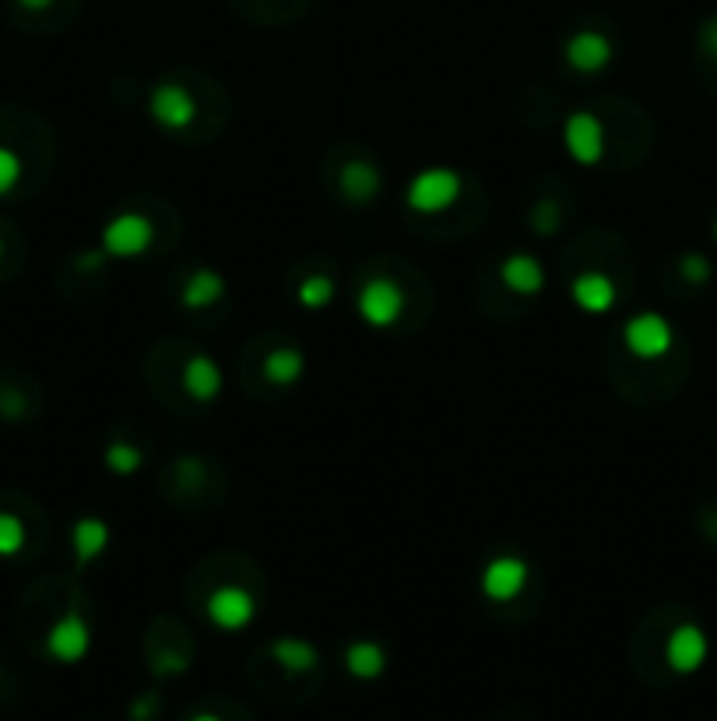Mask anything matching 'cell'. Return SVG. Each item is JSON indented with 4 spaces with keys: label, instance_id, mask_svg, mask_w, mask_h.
Here are the masks:
<instances>
[{
    "label": "cell",
    "instance_id": "cell-1",
    "mask_svg": "<svg viewBox=\"0 0 717 721\" xmlns=\"http://www.w3.org/2000/svg\"><path fill=\"white\" fill-rule=\"evenodd\" d=\"M461 198V177L454 169H425L409 183V204L415 212H443Z\"/></svg>",
    "mask_w": 717,
    "mask_h": 721
},
{
    "label": "cell",
    "instance_id": "cell-2",
    "mask_svg": "<svg viewBox=\"0 0 717 721\" xmlns=\"http://www.w3.org/2000/svg\"><path fill=\"white\" fill-rule=\"evenodd\" d=\"M623 338L636 359H657L672 349V325L662 314H636L626 325Z\"/></svg>",
    "mask_w": 717,
    "mask_h": 721
},
{
    "label": "cell",
    "instance_id": "cell-3",
    "mask_svg": "<svg viewBox=\"0 0 717 721\" xmlns=\"http://www.w3.org/2000/svg\"><path fill=\"white\" fill-rule=\"evenodd\" d=\"M401 310H404V296H401V289L394 286L391 278L366 282V289L359 293V314H362L366 325L391 328L394 320L401 317Z\"/></svg>",
    "mask_w": 717,
    "mask_h": 721
},
{
    "label": "cell",
    "instance_id": "cell-4",
    "mask_svg": "<svg viewBox=\"0 0 717 721\" xmlns=\"http://www.w3.org/2000/svg\"><path fill=\"white\" fill-rule=\"evenodd\" d=\"M707 655H710V640H707V634H704L696 623L675 626L672 637H668V644H665L668 666L679 672V676H689V672H696V669H704Z\"/></svg>",
    "mask_w": 717,
    "mask_h": 721
},
{
    "label": "cell",
    "instance_id": "cell-5",
    "mask_svg": "<svg viewBox=\"0 0 717 721\" xmlns=\"http://www.w3.org/2000/svg\"><path fill=\"white\" fill-rule=\"evenodd\" d=\"M88 648H92V630L77 613H67L64 619H56L53 630L46 634V651L56 661H64V666L82 661L88 655Z\"/></svg>",
    "mask_w": 717,
    "mask_h": 721
},
{
    "label": "cell",
    "instance_id": "cell-6",
    "mask_svg": "<svg viewBox=\"0 0 717 721\" xmlns=\"http://www.w3.org/2000/svg\"><path fill=\"white\" fill-rule=\"evenodd\" d=\"M528 584V566L517 556H499L482 571V595L493 602H510L525 592Z\"/></svg>",
    "mask_w": 717,
    "mask_h": 721
},
{
    "label": "cell",
    "instance_id": "cell-7",
    "mask_svg": "<svg viewBox=\"0 0 717 721\" xmlns=\"http://www.w3.org/2000/svg\"><path fill=\"white\" fill-rule=\"evenodd\" d=\"M208 616L222 630H243V626L254 619V598H250L243 587H219L215 595L208 598Z\"/></svg>",
    "mask_w": 717,
    "mask_h": 721
},
{
    "label": "cell",
    "instance_id": "cell-8",
    "mask_svg": "<svg viewBox=\"0 0 717 721\" xmlns=\"http://www.w3.org/2000/svg\"><path fill=\"white\" fill-rule=\"evenodd\" d=\"M103 243H106V251L116 254V257H134L151 243V225L141 215H120V219H113L106 225Z\"/></svg>",
    "mask_w": 717,
    "mask_h": 721
},
{
    "label": "cell",
    "instance_id": "cell-9",
    "mask_svg": "<svg viewBox=\"0 0 717 721\" xmlns=\"http://www.w3.org/2000/svg\"><path fill=\"white\" fill-rule=\"evenodd\" d=\"M567 148L580 162H598L602 159V148H605V138H602V124H598L591 113H573L570 124H567Z\"/></svg>",
    "mask_w": 717,
    "mask_h": 721
},
{
    "label": "cell",
    "instance_id": "cell-10",
    "mask_svg": "<svg viewBox=\"0 0 717 721\" xmlns=\"http://www.w3.org/2000/svg\"><path fill=\"white\" fill-rule=\"evenodd\" d=\"M151 113H155V120L166 127H183L193 117V103L180 85H162V88H155V96H151Z\"/></svg>",
    "mask_w": 717,
    "mask_h": 721
},
{
    "label": "cell",
    "instance_id": "cell-11",
    "mask_svg": "<svg viewBox=\"0 0 717 721\" xmlns=\"http://www.w3.org/2000/svg\"><path fill=\"white\" fill-rule=\"evenodd\" d=\"M573 299H577L580 310L605 314V310H612V303H615V286H612L605 275L588 272V275H580V278L573 282Z\"/></svg>",
    "mask_w": 717,
    "mask_h": 721
},
{
    "label": "cell",
    "instance_id": "cell-12",
    "mask_svg": "<svg viewBox=\"0 0 717 721\" xmlns=\"http://www.w3.org/2000/svg\"><path fill=\"white\" fill-rule=\"evenodd\" d=\"M499 275L520 296H535L541 286H546V272H541V264L535 257H528V254L507 257V261H503V272Z\"/></svg>",
    "mask_w": 717,
    "mask_h": 721
},
{
    "label": "cell",
    "instance_id": "cell-13",
    "mask_svg": "<svg viewBox=\"0 0 717 721\" xmlns=\"http://www.w3.org/2000/svg\"><path fill=\"white\" fill-rule=\"evenodd\" d=\"M609 56H612L609 43L602 40V35H594V32L573 35V43L567 46V61H570L577 71H598V67H605Z\"/></svg>",
    "mask_w": 717,
    "mask_h": 721
},
{
    "label": "cell",
    "instance_id": "cell-14",
    "mask_svg": "<svg viewBox=\"0 0 717 721\" xmlns=\"http://www.w3.org/2000/svg\"><path fill=\"white\" fill-rule=\"evenodd\" d=\"M345 666L356 679H377L387 669V655L373 640H356L352 648L345 651Z\"/></svg>",
    "mask_w": 717,
    "mask_h": 721
},
{
    "label": "cell",
    "instance_id": "cell-15",
    "mask_svg": "<svg viewBox=\"0 0 717 721\" xmlns=\"http://www.w3.org/2000/svg\"><path fill=\"white\" fill-rule=\"evenodd\" d=\"M275 661H278L282 669H288V672H309V669H317L320 655H317V648L309 640L282 637L275 644Z\"/></svg>",
    "mask_w": 717,
    "mask_h": 721
},
{
    "label": "cell",
    "instance_id": "cell-16",
    "mask_svg": "<svg viewBox=\"0 0 717 721\" xmlns=\"http://www.w3.org/2000/svg\"><path fill=\"white\" fill-rule=\"evenodd\" d=\"M219 388H222V373L211 367V359H204V356H198V359H190L187 363V391L193 394V397H215L219 394Z\"/></svg>",
    "mask_w": 717,
    "mask_h": 721
},
{
    "label": "cell",
    "instance_id": "cell-17",
    "mask_svg": "<svg viewBox=\"0 0 717 721\" xmlns=\"http://www.w3.org/2000/svg\"><path fill=\"white\" fill-rule=\"evenodd\" d=\"M106 545V524L103 521H77L74 524V549L82 560H95Z\"/></svg>",
    "mask_w": 717,
    "mask_h": 721
},
{
    "label": "cell",
    "instance_id": "cell-18",
    "mask_svg": "<svg viewBox=\"0 0 717 721\" xmlns=\"http://www.w3.org/2000/svg\"><path fill=\"white\" fill-rule=\"evenodd\" d=\"M345 191L352 194V198H373V191H377V183H380V177H377V169L370 166V162H352L345 169Z\"/></svg>",
    "mask_w": 717,
    "mask_h": 721
},
{
    "label": "cell",
    "instance_id": "cell-19",
    "mask_svg": "<svg viewBox=\"0 0 717 721\" xmlns=\"http://www.w3.org/2000/svg\"><path fill=\"white\" fill-rule=\"evenodd\" d=\"M25 549V524L0 510V556H18Z\"/></svg>",
    "mask_w": 717,
    "mask_h": 721
},
{
    "label": "cell",
    "instance_id": "cell-20",
    "mask_svg": "<svg viewBox=\"0 0 717 721\" xmlns=\"http://www.w3.org/2000/svg\"><path fill=\"white\" fill-rule=\"evenodd\" d=\"M18 180H22V159H18L11 148L0 145V198L11 194Z\"/></svg>",
    "mask_w": 717,
    "mask_h": 721
},
{
    "label": "cell",
    "instance_id": "cell-21",
    "mask_svg": "<svg viewBox=\"0 0 717 721\" xmlns=\"http://www.w3.org/2000/svg\"><path fill=\"white\" fill-rule=\"evenodd\" d=\"M331 296H335V286L327 278H309L299 289L303 307H324V303H331Z\"/></svg>",
    "mask_w": 717,
    "mask_h": 721
},
{
    "label": "cell",
    "instance_id": "cell-22",
    "mask_svg": "<svg viewBox=\"0 0 717 721\" xmlns=\"http://www.w3.org/2000/svg\"><path fill=\"white\" fill-rule=\"evenodd\" d=\"M299 370H303L299 352H275V356H271V363H267V373L278 377V381H293Z\"/></svg>",
    "mask_w": 717,
    "mask_h": 721
},
{
    "label": "cell",
    "instance_id": "cell-23",
    "mask_svg": "<svg viewBox=\"0 0 717 721\" xmlns=\"http://www.w3.org/2000/svg\"><path fill=\"white\" fill-rule=\"evenodd\" d=\"M679 268H683V275H686L689 282H707V278H710V261H707L704 254H686V257L679 261Z\"/></svg>",
    "mask_w": 717,
    "mask_h": 721
},
{
    "label": "cell",
    "instance_id": "cell-24",
    "mask_svg": "<svg viewBox=\"0 0 717 721\" xmlns=\"http://www.w3.org/2000/svg\"><path fill=\"white\" fill-rule=\"evenodd\" d=\"M106 462H109V465H113L116 471H124V476H127V471H134V468H138V454H134V450H127V447H120V444H116V447H109Z\"/></svg>",
    "mask_w": 717,
    "mask_h": 721
},
{
    "label": "cell",
    "instance_id": "cell-25",
    "mask_svg": "<svg viewBox=\"0 0 717 721\" xmlns=\"http://www.w3.org/2000/svg\"><path fill=\"white\" fill-rule=\"evenodd\" d=\"M700 43H704V50L714 56L717 61V18H710V22H704V29H700Z\"/></svg>",
    "mask_w": 717,
    "mask_h": 721
},
{
    "label": "cell",
    "instance_id": "cell-26",
    "mask_svg": "<svg viewBox=\"0 0 717 721\" xmlns=\"http://www.w3.org/2000/svg\"><path fill=\"white\" fill-rule=\"evenodd\" d=\"M22 4L35 11V8H46V4H50V0H22Z\"/></svg>",
    "mask_w": 717,
    "mask_h": 721
},
{
    "label": "cell",
    "instance_id": "cell-27",
    "mask_svg": "<svg viewBox=\"0 0 717 721\" xmlns=\"http://www.w3.org/2000/svg\"><path fill=\"white\" fill-rule=\"evenodd\" d=\"M190 721H222V718H219V714H208V711H204V714H198V718H190Z\"/></svg>",
    "mask_w": 717,
    "mask_h": 721
},
{
    "label": "cell",
    "instance_id": "cell-28",
    "mask_svg": "<svg viewBox=\"0 0 717 721\" xmlns=\"http://www.w3.org/2000/svg\"><path fill=\"white\" fill-rule=\"evenodd\" d=\"M0 254H4V243H0Z\"/></svg>",
    "mask_w": 717,
    "mask_h": 721
},
{
    "label": "cell",
    "instance_id": "cell-29",
    "mask_svg": "<svg viewBox=\"0 0 717 721\" xmlns=\"http://www.w3.org/2000/svg\"><path fill=\"white\" fill-rule=\"evenodd\" d=\"M714 236H717V222H714Z\"/></svg>",
    "mask_w": 717,
    "mask_h": 721
}]
</instances>
